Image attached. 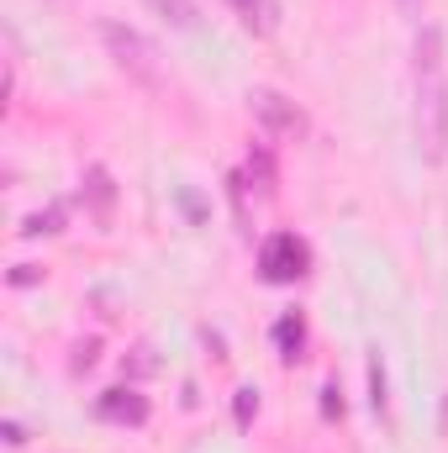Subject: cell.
I'll return each mask as SVG.
<instances>
[{"mask_svg":"<svg viewBox=\"0 0 448 453\" xmlns=\"http://www.w3.org/2000/svg\"><path fill=\"white\" fill-rule=\"evenodd\" d=\"M412 74H417V148L428 164L448 158V69H444V27H422L412 48Z\"/></svg>","mask_w":448,"mask_h":453,"instance_id":"cell-1","label":"cell"},{"mask_svg":"<svg viewBox=\"0 0 448 453\" xmlns=\"http://www.w3.org/2000/svg\"><path fill=\"white\" fill-rule=\"evenodd\" d=\"M101 42H106L112 64L132 80V85H143V90H164V53H158L153 37H143V32L127 27V21H101Z\"/></svg>","mask_w":448,"mask_h":453,"instance_id":"cell-2","label":"cell"},{"mask_svg":"<svg viewBox=\"0 0 448 453\" xmlns=\"http://www.w3.org/2000/svg\"><path fill=\"white\" fill-rule=\"evenodd\" d=\"M248 111H253V121H259L269 137H280V142H301V137L312 132L306 111H301L290 96H280V90H253V96H248Z\"/></svg>","mask_w":448,"mask_h":453,"instance_id":"cell-3","label":"cell"},{"mask_svg":"<svg viewBox=\"0 0 448 453\" xmlns=\"http://www.w3.org/2000/svg\"><path fill=\"white\" fill-rule=\"evenodd\" d=\"M306 264H312V248H306L296 232H274V237H264V248H259V274H264L269 285L301 280Z\"/></svg>","mask_w":448,"mask_h":453,"instance_id":"cell-4","label":"cell"},{"mask_svg":"<svg viewBox=\"0 0 448 453\" xmlns=\"http://www.w3.org/2000/svg\"><path fill=\"white\" fill-rule=\"evenodd\" d=\"M80 201L90 206V217L106 226L112 222V211H116V185H112V169L106 164H90L85 169V180H80Z\"/></svg>","mask_w":448,"mask_h":453,"instance_id":"cell-5","label":"cell"},{"mask_svg":"<svg viewBox=\"0 0 448 453\" xmlns=\"http://www.w3.org/2000/svg\"><path fill=\"white\" fill-rule=\"evenodd\" d=\"M96 411H101L106 422H127V427H143V422H148V395H137L132 385H116V390H106V395L96 401Z\"/></svg>","mask_w":448,"mask_h":453,"instance_id":"cell-6","label":"cell"},{"mask_svg":"<svg viewBox=\"0 0 448 453\" xmlns=\"http://www.w3.org/2000/svg\"><path fill=\"white\" fill-rule=\"evenodd\" d=\"M232 11L253 37H269L280 27V0H232Z\"/></svg>","mask_w":448,"mask_h":453,"instance_id":"cell-7","label":"cell"},{"mask_svg":"<svg viewBox=\"0 0 448 453\" xmlns=\"http://www.w3.org/2000/svg\"><path fill=\"white\" fill-rule=\"evenodd\" d=\"M274 342H280V358H285V364H296V358H301V342H306V322H301L296 311H290V317H280V322H274Z\"/></svg>","mask_w":448,"mask_h":453,"instance_id":"cell-8","label":"cell"},{"mask_svg":"<svg viewBox=\"0 0 448 453\" xmlns=\"http://www.w3.org/2000/svg\"><path fill=\"white\" fill-rule=\"evenodd\" d=\"M148 11H153V16H164V21H169V27H180V32H190V27L201 21L196 0H148Z\"/></svg>","mask_w":448,"mask_h":453,"instance_id":"cell-9","label":"cell"},{"mask_svg":"<svg viewBox=\"0 0 448 453\" xmlns=\"http://www.w3.org/2000/svg\"><path fill=\"white\" fill-rule=\"evenodd\" d=\"M248 185H259L264 196H274V153L269 148H248Z\"/></svg>","mask_w":448,"mask_h":453,"instance_id":"cell-10","label":"cell"},{"mask_svg":"<svg viewBox=\"0 0 448 453\" xmlns=\"http://www.w3.org/2000/svg\"><path fill=\"white\" fill-rule=\"evenodd\" d=\"M53 232H64V206H58V201L42 206V211H32V217L21 222V237H53Z\"/></svg>","mask_w":448,"mask_h":453,"instance_id":"cell-11","label":"cell"},{"mask_svg":"<svg viewBox=\"0 0 448 453\" xmlns=\"http://www.w3.org/2000/svg\"><path fill=\"white\" fill-rule=\"evenodd\" d=\"M369 406L375 417H385V364L380 358H369Z\"/></svg>","mask_w":448,"mask_h":453,"instance_id":"cell-12","label":"cell"},{"mask_svg":"<svg viewBox=\"0 0 448 453\" xmlns=\"http://www.w3.org/2000/svg\"><path fill=\"white\" fill-rule=\"evenodd\" d=\"M232 417H237V427H248V422L259 417V390H253V385H243V390H237V401H232Z\"/></svg>","mask_w":448,"mask_h":453,"instance_id":"cell-13","label":"cell"},{"mask_svg":"<svg viewBox=\"0 0 448 453\" xmlns=\"http://www.w3.org/2000/svg\"><path fill=\"white\" fill-rule=\"evenodd\" d=\"M96 353H101V342H96V338H90V342H80V348H74V374H85V369L96 364Z\"/></svg>","mask_w":448,"mask_h":453,"instance_id":"cell-14","label":"cell"},{"mask_svg":"<svg viewBox=\"0 0 448 453\" xmlns=\"http://www.w3.org/2000/svg\"><path fill=\"white\" fill-rule=\"evenodd\" d=\"M322 417H343V401H337V385H322Z\"/></svg>","mask_w":448,"mask_h":453,"instance_id":"cell-15","label":"cell"},{"mask_svg":"<svg viewBox=\"0 0 448 453\" xmlns=\"http://www.w3.org/2000/svg\"><path fill=\"white\" fill-rule=\"evenodd\" d=\"M37 280V269L32 264H16V274H11V285H32Z\"/></svg>","mask_w":448,"mask_h":453,"instance_id":"cell-16","label":"cell"},{"mask_svg":"<svg viewBox=\"0 0 448 453\" xmlns=\"http://www.w3.org/2000/svg\"><path fill=\"white\" fill-rule=\"evenodd\" d=\"M5 443H11V449H21V443H27V433H21V422H5Z\"/></svg>","mask_w":448,"mask_h":453,"instance_id":"cell-17","label":"cell"},{"mask_svg":"<svg viewBox=\"0 0 448 453\" xmlns=\"http://www.w3.org/2000/svg\"><path fill=\"white\" fill-rule=\"evenodd\" d=\"M153 369V358H148V348H137V358H132V374H148Z\"/></svg>","mask_w":448,"mask_h":453,"instance_id":"cell-18","label":"cell"},{"mask_svg":"<svg viewBox=\"0 0 448 453\" xmlns=\"http://www.w3.org/2000/svg\"><path fill=\"white\" fill-rule=\"evenodd\" d=\"M396 5H401L406 16H417V11H422V0H396Z\"/></svg>","mask_w":448,"mask_h":453,"instance_id":"cell-19","label":"cell"},{"mask_svg":"<svg viewBox=\"0 0 448 453\" xmlns=\"http://www.w3.org/2000/svg\"><path fill=\"white\" fill-rule=\"evenodd\" d=\"M444 438H448V401H444Z\"/></svg>","mask_w":448,"mask_h":453,"instance_id":"cell-20","label":"cell"}]
</instances>
